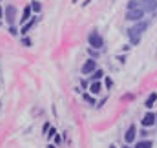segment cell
<instances>
[{"label": "cell", "mask_w": 157, "mask_h": 148, "mask_svg": "<svg viewBox=\"0 0 157 148\" xmlns=\"http://www.w3.org/2000/svg\"><path fill=\"white\" fill-rule=\"evenodd\" d=\"M88 43L91 44L92 48L99 49V48H101V47H103L104 40H103V37H101L100 35L96 32V31H93V32L89 33V36H88Z\"/></svg>", "instance_id": "cell-1"}, {"label": "cell", "mask_w": 157, "mask_h": 148, "mask_svg": "<svg viewBox=\"0 0 157 148\" xmlns=\"http://www.w3.org/2000/svg\"><path fill=\"white\" fill-rule=\"evenodd\" d=\"M143 16H144V11L141 8L129 10L127 12V15H125V18L131 21H137V20H140V19H143Z\"/></svg>", "instance_id": "cell-2"}, {"label": "cell", "mask_w": 157, "mask_h": 148, "mask_svg": "<svg viewBox=\"0 0 157 148\" xmlns=\"http://www.w3.org/2000/svg\"><path fill=\"white\" fill-rule=\"evenodd\" d=\"M16 12L17 10L13 6H7L6 7V20L10 25H12L15 23V18H16Z\"/></svg>", "instance_id": "cell-3"}, {"label": "cell", "mask_w": 157, "mask_h": 148, "mask_svg": "<svg viewBox=\"0 0 157 148\" xmlns=\"http://www.w3.org/2000/svg\"><path fill=\"white\" fill-rule=\"evenodd\" d=\"M140 2L147 12H155L157 10V0H140Z\"/></svg>", "instance_id": "cell-4"}, {"label": "cell", "mask_w": 157, "mask_h": 148, "mask_svg": "<svg viewBox=\"0 0 157 148\" xmlns=\"http://www.w3.org/2000/svg\"><path fill=\"white\" fill-rule=\"evenodd\" d=\"M128 36H129V40H131V43H132V44H135V45L139 44L140 40H141V33L137 32L136 29H133L132 27L128 29Z\"/></svg>", "instance_id": "cell-5"}, {"label": "cell", "mask_w": 157, "mask_h": 148, "mask_svg": "<svg viewBox=\"0 0 157 148\" xmlns=\"http://www.w3.org/2000/svg\"><path fill=\"white\" fill-rule=\"evenodd\" d=\"M95 68H96L95 60H93V59H88L84 63L83 68H81V72H83L84 75H87V73H92V71H95Z\"/></svg>", "instance_id": "cell-6"}, {"label": "cell", "mask_w": 157, "mask_h": 148, "mask_svg": "<svg viewBox=\"0 0 157 148\" xmlns=\"http://www.w3.org/2000/svg\"><path fill=\"white\" fill-rule=\"evenodd\" d=\"M155 120H156V115L152 114V112H148V114L144 116V119L141 120V124H143L144 127H151L155 124Z\"/></svg>", "instance_id": "cell-7"}, {"label": "cell", "mask_w": 157, "mask_h": 148, "mask_svg": "<svg viewBox=\"0 0 157 148\" xmlns=\"http://www.w3.org/2000/svg\"><path fill=\"white\" fill-rule=\"evenodd\" d=\"M136 138V127L135 126H131L128 128V131L125 132V142L127 143H132Z\"/></svg>", "instance_id": "cell-8"}, {"label": "cell", "mask_w": 157, "mask_h": 148, "mask_svg": "<svg viewBox=\"0 0 157 148\" xmlns=\"http://www.w3.org/2000/svg\"><path fill=\"white\" fill-rule=\"evenodd\" d=\"M132 28L136 29L137 32L143 33V32H145V31H147V28H148V23H147V21H139V23H136V24L133 25Z\"/></svg>", "instance_id": "cell-9"}, {"label": "cell", "mask_w": 157, "mask_h": 148, "mask_svg": "<svg viewBox=\"0 0 157 148\" xmlns=\"http://www.w3.org/2000/svg\"><path fill=\"white\" fill-rule=\"evenodd\" d=\"M31 12H32V7L27 6L25 8H24V11H23V16H21V21H20L21 24H24V23L31 18Z\"/></svg>", "instance_id": "cell-10"}, {"label": "cell", "mask_w": 157, "mask_h": 148, "mask_svg": "<svg viewBox=\"0 0 157 148\" xmlns=\"http://www.w3.org/2000/svg\"><path fill=\"white\" fill-rule=\"evenodd\" d=\"M157 100V93H151V96L148 97V100L145 102V107H148V108H152L153 107V103H155Z\"/></svg>", "instance_id": "cell-11"}, {"label": "cell", "mask_w": 157, "mask_h": 148, "mask_svg": "<svg viewBox=\"0 0 157 148\" xmlns=\"http://www.w3.org/2000/svg\"><path fill=\"white\" fill-rule=\"evenodd\" d=\"M35 23H36V18H32V19H31V20H29L28 24H25V25L21 28V33H23V35H25V33L28 32V31H29V29L33 27Z\"/></svg>", "instance_id": "cell-12"}, {"label": "cell", "mask_w": 157, "mask_h": 148, "mask_svg": "<svg viewBox=\"0 0 157 148\" xmlns=\"http://www.w3.org/2000/svg\"><path fill=\"white\" fill-rule=\"evenodd\" d=\"M141 6L140 0H129L128 3V10H137Z\"/></svg>", "instance_id": "cell-13"}, {"label": "cell", "mask_w": 157, "mask_h": 148, "mask_svg": "<svg viewBox=\"0 0 157 148\" xmlns=\"http://www.w3.org/2000/svg\"><path fill=\"white\" fill-rule=\"evenodd\" d=\"M100 88H101V84L99 83V81H95V83H92L91 87H89V89H91L92 93H99L100 92Z\"/></svg>", "instance_id": "cell-14"}, {"label": "cell", "mask_w": 157, "mask_h": 148, "mask_svg": "<svg viewBox=\"0 0 157 148\" xmlns=\"http://www.w3.org/2000/svg\"><path fill=\"white\" fill-rule=\"evenodd\" d=\"M135 148H152V142H149V140H147V142H139Z\"/></svg>", "instance_id": "cell-15"}, {"label": "cell", "mask_w": 157, "mask_h": 148, "mask_svg": "<svg viewBox=\"0 0 157 148\" xmlns=\"http://www.w3.org/2000/svg\"><path fill=\"white\" fill-rule=\"evenodd\" d=\"M31 7H32L33 12H36V14H39V12H40V10H41V4L37 2V0H33L32 4H31Z\"/></svg>", "instance_id": "cell-16"}, {"label": "cell", "mask_w": 157, "mask_h": 148, "mask_svg": "<svg viewBox=\"0 0 157 148\" xmlns=\"http://www.w3.org/2000/svg\"><path fill=\"white\" fill-rule=\"evenodd\" d=\"M103 75H104L103 69H99V71L95 72V75H93L92 77H93V79H100V77H103Z\"/></svg>", "instance_id": "cell-17"}, {"label": "cell", "mask_w": 157, "mask_h": 148, "mask_svg": "<svg viewBox=\"0 0 157 148\" xmlns=\"http://www.w3.org/2000/svg\"><path fill=\"white\" fill-rule=\"evenodd\" d=\"M83 97H84L85 100H87L88 103H91V104H95V99H93V97H91L89 95H87V93H84V95H83Z\"/></svg>", "instance_id": "cell-18"}, {"label": "cell", "mask_w": 157, "mask_h": 148, "mask_svg": "<svg viewBox=\"0 0 157 148\" xmlns=\"http://www.w3.org/2000/svg\"><path fill=\"white\" fill-rule=\"evenodd\" d=\"M55 134H56V128L51 127V130H49V132H48V139H51V138H53V136H56V135H55Z\"/></svg>", "instance_id": "cell-19"}, {"label": "cell", "mask_w": 157, "mask_h": 148, "mask_svg": "<svg viewBox=\"0 0 157 148\" xmlns=\"http://www.w3.org/2000/svg\"><path fill=\"white\" fill-rule=\"evenodd\" d=\"M88 52H89V55L93 56V57H99V52H96V51H92L91 48L88 49Z\"/></svg>", "instance_id": "cell-20"}, {"label": "cell", "mask_w": 157, "mask_h": 148, "mask_svg": "<svg viewBox=\"0 0 157 148\" xmlns=\"http://www.w3.org/2000/svg\"><path fill=\"white\" fill-rule=\"evenodd\" d=\"M105 84H107V88H111L112 87V80L109 79V77H105Z\"/></svg>", "instance_id": "cell-21"}, {"label": "cell", "mask_w": 157, "mask_h": 148, "mask_svg": "<svg viewBox=\"0 0 157 148\" xmlns=\"http://www.w3.org/2000/svg\"><path fill=\"white\" fill-rule=\"evenodd\" d=\"M55 143H56V144H60V143H61L60 135H56V136H55Z\"/></svg>", "instance_id": "cell-22"}, {"label": "cell", "mask_w": 157, "mask_h": 148, "mask_svg": "<svg viewBox=\"0 0 157 148\" xmlns=\"http://www.w3.org/2000/svg\"><path fill=\"white\" fill-rule=\"evenodd\" d=\"M23 44H24V45H31V40H29V39H23Z\"/></svg>", "instance_id": "cell-23"}, {"label": "cell", "mask_w": 157, "mask_h": 148, "mask_svg": "<svg viewBox=\"0 0 157 148\" xmlns=\"http://www.w3.org/2000/svg\"><path fill=\"white\" fill-rule=\"evenodd\" d=\"M48 127H49V123H45L44 127H43V134H45V132L48 131Z\"/></svg>", "instance_id": "cell-24"}, {"label": "cell", "mask_w": 157, "mask_h": 148, "mask_svg": "<svg viewBox=\"0 0 157 148\" xmlns=\"http://www.w3.org/2000/svg\"><path fill=\"white\" fill-rule=\"evenodd\" d=\"M10 31H11V33H12V35H16V29H15L13 27H11V28H10Z\"/></svg>", "instance_id": "cell-25"}, {"label": "cell", "mask_w": 157, "mask_h": 148, "mask_svg": "<svg viewBox=\"0 0 157 148\" xmlns=\"http://www.w3.org/2000/svg\"><path fill=\"white\" fill-rule=\"evenodd\" d=\"M81 87H83V88L87 87V81H85V80H81Z\"/></svg>", "instance_id": "cell-26"}, {"label": "cell", "mask_w": 157, "mask_h": 148, "mask_svg": "<svg viewBox=\"0 0 157 148\" xmlns=\"http://www.w3.org/2000/svg\"><path fill=\"white\" fill-rule=\"evenodd\" d=\"M89 3H91V0H85V2L83 3V7H85V6H88Z\"/></svg>", "instance_id": "cell-27"}, {"label": "cell", "mask_w": 157, "mask_h": 148, "mask_svg": "<svg viewBox=\"0 0 157 148\" xmlns=\"http://www.w3.org/2000/svg\"><path fill=\"white\" fill-rule=\"evenodd\" d=\"M72 3H73V4H75V3H77V0H72Z\"/></svg>", "instance_id": "cell-28"}, {"label": "cell", "mask_w": 157, "mask_h": 148, "mask_svg": "<svg viewBox=\"0 0 157 148\" xmlns=\"http://www.w3.org/2000/svg\"><path fill=\"white\" fill-rule=\"evenodd\" d=\"M47 148H55L53 146H48V147H47Z\"/></svg>", "instance_id": "cell-29"}, {"label": "cell", "mask_w": 157, "mask_h": 148, "mask_svg": "<svg viewBox=\"0 0 157 148\" xmlns=\"http://www.w3.org/2000/svg\"><path fill=\"white\" fill-rule=\"evenodd\" d=\"M109 148H116V147H115V146H111V147H109Z\"/></svg>", "instance_id": "cell-30"}, {"label": "cell", "mask_w": 157, "mask_h": 148, "mask_svg": "<svg viewBox=\"0 0 157 148\" xmlns=\"http://www.w3.org/2000/svg\"><path fill=\"white\" fill-rule=\"evenodd\" d=\"M123 148H129V147H127V146H123Z\"/></svg>", "instance_id": "cell-31"}]
</instances>
